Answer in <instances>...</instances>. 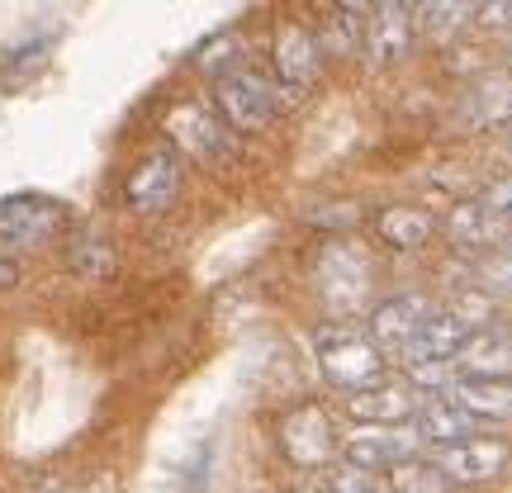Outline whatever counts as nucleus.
Listing matches in <instances>:
<instances>
[{
    "label": "nucleus",
    "instance_id": "dca6fc26",
    "mask_svg": "<svg viewBox=\"0 0 512 493\" xmlns=\"http://www.w3.org/2000/svg\"><path fill=\"white\" fill-rule=\"evenodd\" d=\"M441 399L456 403L475 427L479 422H512V380H456Z\"/></svg>",
    "mask_w": 512,
    "mask_h": 493
},
{
    "label": "nucleus",
    "instance_id": "b1692460",
    "mask_svg": "<svg viewBox=\"0 0 512 493\" xmlns=\"http://www.w3.org/2000/svg\"><path fill=\"white\" fill-rule=\"evenodd\" d=\"M475 280H479L475 290L494 294V299H512V252H489V256H479Z\"/></svg>",
    "mask_w": 512,
    "mask_h": 493
},
{
    "label": "nucleus",
    "instance_id": "39448f33",
    "mask_svg": "<svg viewBox=\"0 0 512 493\" xmlns=\"http://www.w3.org/2000/svg\"><path fill=\"white\" fill-rule=\"evenodd\" d=\"M219 110H223V124L242 128V133L266 128L275 119V110H280V100H275V81H266V76L252 72V67L228 72L219 81Z\"/></svg>",
    "mask_w": 512,
    "mask_h": 493
},
{
    "label": "nucleus",
    "instance_id": "2eb2a0df",
    "mask_svg": "<svg viewBox=\"0 0 512 493\" xmlns=\"http://www.w3.org/2000/svg\"><path fill=\"white\" fill-rule=\"evenodd\" d=\"M470 323L460 318V313L451 309H437L432 313V323L418 332V342L403 351V361H408V370H418V366H441V361H456V351L470 342Z\"/></svg>",
    "mask_w": 512,
    "mask_h": 493
},
{
    "label": "nucleus",
    "instance_id": "f3484780",
    "mask_svg": "<svg viewBox=\"0 0 512 493\" xmlns=\"http://www.w3.org/2000/svg\"><path fill=\"white\" fill-rule=\"evenodd\" d=\"M413 432H418L422 446H432V451H451V446H460V441L479 437V427L465 413H460L456 403L446 399H432L418 408V418H413Z\"/></svg>",
    "mask_w": 512,
    "mask_h": 493
},
{
    "label": "nucleus",
    "instance_id": "6e6552de",
    "mask_svg": "<svg viewBox=\"0 0 512 493\" xmlns=\"http://www.w3.org/2000/svg\"><path fill=\"white\" fill-rule=\"evenodd\" d=\"M512 460V446L503 437H470L460 441V446H451V451H437V465L441 475L451 479V484H489V479H498L503 470H508Z\"/></svg>",
    "mask_w": 512,
    "mask_h": 493
},
{
    "label": "nucleus",
    "instance_id": "c756f323",
    "mask_svg": "<svg viewBox=\"0 0 512 493\" xmlns=\"http://www.w3.org/2000/svg\"><path fill=\"white\" fill-rule=\"evenodd\" d=\"M508 147H512V133H508Z\"/></svg>",
    "mask_w": 512,
    "mask_h": 493
},
{
    "label": "nucleus",
    "instance_id": "4468645a",
    "mask_svg": "<svg viewBox=\"0 0 512 493\" xmlns=\"http://www.w3.org/2000/svg\"><path fill=\"white\" fill-rule=\"evenodd\" d=\"M275 72H280V86H285V91H299V95H304V86L318 81V72H323V48L313 43V34L304 24H285V29H280V38H275Z\"/></svg>",
    "mask_w": 512,
    "mask_h": 493
},
{
    "label": "nucleus",
    "instance_id": "412c9836",
    "mask_svg": "<svg viewBox=\"0 0 512 493\" xmlns=\"http://www.w3.org/2000/svg\"><path fill=\"white\" fill-rule=\"evenodd\" d=\"M470 119H479V124H512V72L479 81L475 95H470Z\"/></svg>",
    "mask_w": 512,
    "mask_h": 493
},
{
    "label": "nucleus",
    "instance_id": "9d476101",
    "mask_svg": "<svg viewBox=\"0 0 512 493\" xmlns=\"http://www.w3.org/2000/svg\"><path fill=\"white\" fill-rule=\"evenodd\" d=\"M285 451H290L294 465H309V470L313 465H328L342 451V441H337L328 413L318 403H304V408H294L285 418Z\"/></svg>",
    "mask_w": 512,
    "mask_h": 493
},
{
    "label": "nucleus",
    "instance_id": "6ab92c4d",
    "mask_svg": "<svg viewBox=\"0 0 512 493\" xmlns=\"http://www.w3.org/2000/svg\"><path fill=\"white\" fill-rule=\"evenodd\" d=\"M375 233H380L389 247H422V242L437 233V219L418 209V204H394L375 219Z\"/></svg>",
    "mask_w": 512,
    "mask_h": 493
},
{
    "label": "nucleus",
    "instance_id": "393cba45",
    "mask_svg": "<svg viewBox=\"0 0 512 493\" xmlns=\"http://www.w3.org/2000/svg\"><path fill=\"white\" fill-rule=\"evenodd\" d=\"M323 493H384V484L375 475H366V470H351V465H342V470H332V475H328Z\"/></svg>",
    "mask_w": 512,
    "mask_h": 493
},
{
    "label": "nucleus",
    "instance_id": "7c9ffc66",
    "mask_svg": "<svg viewBox=\"0 0 512 493\" xmlns=\"http://www.w3.org/2000/svg\"><path fill=\"white\" fill-rule=\"evenodd\" d=\"M43 493H57V489H43Z\"/></svg>",
    "mask_w": 512,
    "mask_h": 493
},
{
    "label": "nucleus",
    "instance_id": "a878e982",
    "mask_svg": "<svg viewBox=\"0 0 512 493\" xmlns=\"http://www.w3.org/2000/svg\"><path fill=\"white\" fill-rule=\"evenodd\" d=\"M484 209H489L494 219L508 223V233H512V176L508 181H494L489 190H484Z\"/></svg>",
    "mask_w": 512,
    "mask_h": 493
},
{
    "label": "nucleus",
    "instance_id": "ddd939ff",
    "mask_svg": "<svg viewBox=\"0 0 512 493\" xmlns=\"http://www.w3.org/2000/svg\"><path fill=\"white\" fill-rule=\"evenodd\" d=\"M62 209L43 195H15L0 204V242L5 247H38L43 238H53Z\"/></svg>",
    "mask_w": 512,
    "mask_h": 493
},
{
    "label": "nucleus",
    "instance_id": "423d86ee",
    "mask_svg": "<svg viewBox=\"0 0 512 493\" xmlns=\"http://www.w3.org/2000/svg\"><path fill=\"white\" fill-rule=\"evenodd\" d=\"M176 195H181V152L176 147L147 152L124 185L128 209H138V214H162L176 204Z\"/></svg>",
    "mask_w": 512,
    "mask_h": 493
},
{
    "label": "nucleus",
    "instance_id": "a211bd4d",
    "mask_svg": "<svg viewBox=\"0 0 512 493\" xmlns=\"http://www.w3.org/2000/svg\"><path fill=\"white\" fill-rule=\"evenodd\" d=\"M446 238L456 247H508V223L494 219L484 200H460L451 214H446Z\"/></svg>",
    "mask_w": 512,
    "mask_h": 493
},
{
    "label": "nucleus",
    "instance_id": "0eeeda50",
    "mask_svg": "<svg viewBox=\"0 0 512 493\" xmlns=\"http://www.w3.org/2000/svg\"><path fill=\"white\" fill-rule=\"evenodd\" d=\"M432 313H437V304L432 299H422V294H394V299H384V304H375V313H370V342L389 356H403V351L418 342V332L432 323Z\"/></svg>",
    "mask_w": 512,
    "mask_h": 493
},
{
    "label": "nucleus",
    "instance_id": "f8f14e48",
    "mask_svg": "<svg viewBox=\"0 0 512 493\" xmlns=\"http://www.w3.org/2000/svg\"><path fill=\"white\" fill-rule=\"evenodd\" d=\"M347 408L361 418V427H403V422L418 418V389L413 384H399V380H380L361 389V394H351Z\"/></svg>",
    "mask_w": 512,
    "mask_h": 493
},
{
    "label": "nucleus",
    "instance_id": "5701e85b",
    "mask_svg": "<svg viewBox=\"0 0 512 493\" xmlns=\"http://www.w3.org/2000/svg\"><path fill=\"white\" fill-rule=\"evenodd\" d=\"M413 10H418L422 34L437 38V43H451L470 24V15H475V5H456V0H446V5H413Z\"/></svg>",
    "mask_w": 512,
    "mask_h": 493
},
{
    "label": "nucleus",
    "instance_id": "f03ea898",
    "mask_svg": "<svg viewBox=\"0 0 512 493\" xmlns=\"http://www.w3.org/2000/svg\"><path fill=\"white\" fill-rule=\"evenodd\" d=\"M313 280H318L328 313H337V318H356L375 294V266L356 242H328L313 266Z\"/></svg>",
    "mask_w": 512,
    "mask_h": 493
},
{
    "label": "nucleus",
    "instance_id": "bb28decb",
    "mask_svg": "<svg viewBox=\"0 0 512 493\" xmlns=\"http://www.w3.org/2000/svg\"><path fill=\"white\" fill-rule=\"evenodd\" d=\"M10 285H19V266L0 256V290H10Z\"/></svg>",
    "mask_w": 512,
    "mask_h": 493
},
{
    "label": "nucleus",
    "instance_id": "9b49d317",
    "mask_svg": "<svg viewBox=\"0 0 512 493\" xmlns=\"http://www.w3.org/2000/svg\"><path fill=\"white\" fill-rule=\"evenodd\" d=\"M456 380H512V328H479L456 351Z\"/></svg>",
    "mask_w": 512,
    "mask_h": 493
},
{
    "label": "nucleus",
    "instance_id": "1a4fd4ad",
    "mask_svg": "<svg viewBox=\"0 0 512 493\" xmlns=\"http://www.w3.org/2000/svg\"><path fill=\"white\" fill-rule=\"evenodd\" d=\"M413 29H418V10L413 5H370L366 15V53L375 67H389V62H399L408 57L413 48Z\"/></svg>",
    "mask_w": 512,
    "mask_h": 493
},
{
    "label": "nucleus",
    "instance_id": "20e7f679",
    "mask_svg": "<svg viewBox=\"0 0 512 493\" xmlns=\"http://www.w3.org/2000/svg\"><path fill=\"white\" fill-rule=\"evenodd\" d=\"M342 456H347L351 470H366V475H389L394 465L422 456V441L413 432V422L403 427H356L347 441H342Z\"/></svg>",
    "mask_w": 512,
    "mask_h": 493
},
{
    "label": "nucleus",
    "instance_id": "cd10ccee",
    "mask_svg": "<svg viewBox=\"0 0 512 493\" xmlns=\"http://www.w3.org/2000/svg\"><path fill=\"white\" fill-rule=\"evenodd\" d=\"M294 493H323V489H294Z\"/></svg>",
    "mask_w": 512,
    "mask_h": 493
},
{
    "label": "nucleus",
    "instance_id": "7ed1b4c3",
    "mask_svg": "<svg viewBox=\"0 0 512 493\" xmlns=\"http://www.w3.org/2000/svg\"><path fill=\"white\" fill-rule=\"evenodd\" d=\"M166 133H171L176 152L195 157V162H228L233 157V133L214 114V105H204V100L176 105V110L166 114Z\"/></svg>",
    "mask_w": 512,
    "mask_h": 493
},
{
    "label": "nucleus",
    "instance_id": "c85d7f7f",
    "mask_svg": "<svg viewBox=\"0 0 512 493\" xmlns=\"http://www.w3.org/2000/svg\"><path fill=\"white\" fill-rule=\"evenodd\" d=\"M503 252H512V233H508V247H503Z\"/></svg>",
    "mask_w": 512,
    "mask_h": 493
},
{
    "label": "nucleus",
    "instance_id": "f257e3e1",
    "mask_svg": "<svg viewBox=\"0 0 512 493\" xmlns=\"http://www.w3.org/2000/svg\"><path fill=\"white\" fill-rule=\"evenodd\" d=\"M313 351H318L323 380L337 384V389H347V394H361V389L384 380V351L375 347L370 332H361V328L328 323V328L318 332Z\"/></svg>",
    "mask_w": 512,
    "mask_h": 493
},
{
    "label": "nucleus",
    "instance_id": "4be33fe9",
    "mask_svg": "<svg viewBox=\"0 0 512 493\" xmlns=\"http://www.w3.org/2000/svg\"><path fill=\"white\" fill-rule=\"evenodd\" d=\"M67 261H72L76 275L86 280H105L114 271V247L105 233H76L72 247H67Z\"/></svg>",
    "mask_w": 512,
    "mask_h": 493
},
{
    "label": "nucleus",
    "instance_id": "aec40b11",
    "mask_svg": "<svg viewBox=\"0 0 512 493\" xmlns=\"http://www.w3.org/2000/svg\"><path fill=\"white\" fill-rule=\"evenodd\" d=\"M384 489H389V493H456V484L441 475L437 460L413 456V460H403V465H394V470H389Z\"/></svg>",
    "mask_w": 512,
    "mask_h": 493
}]
</instances>
